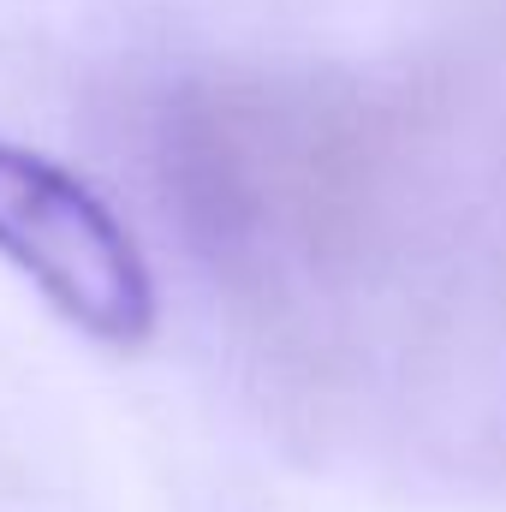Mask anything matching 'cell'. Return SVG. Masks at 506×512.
<instances>
[{
	"label": "cell",
	"instance_id": "6da1fadb",
	"mask_svg": "<svg viewBox=\"0 0 506 512\" xmlns=\"http://www.w3.org/2000/svg\"><path fill=\"white\" fill-rule=\"evenodd\" d=\"M0 256L90 340L137 346L155 328V274L131 227L60 161L0 137Z\"/></svg>",
	"mask_w": 506,
	"mask_h": 512
}]
</instances>
